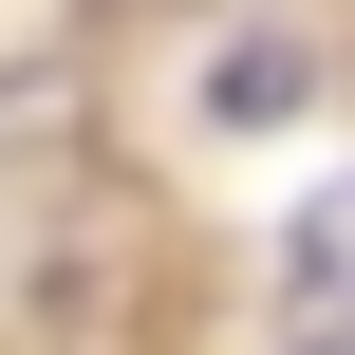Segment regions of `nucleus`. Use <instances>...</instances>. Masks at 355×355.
Returning <instances> with one entry per match:
<instances>
[{
    "mask_svg": "<svg viewBox=\"0 0 355 355\" xmlns=\"http://www.w3.org/2000/svg\"><path fill=\"white\" fill-rule=\"evenodd\" d=\"M337 355H355V337H337Z\"/></svg>",
    "mask_w": 355,
    "mask_h": 355,
    "instance_id": "obj_1",
    "label": "nucleus"
}]
</instances>
